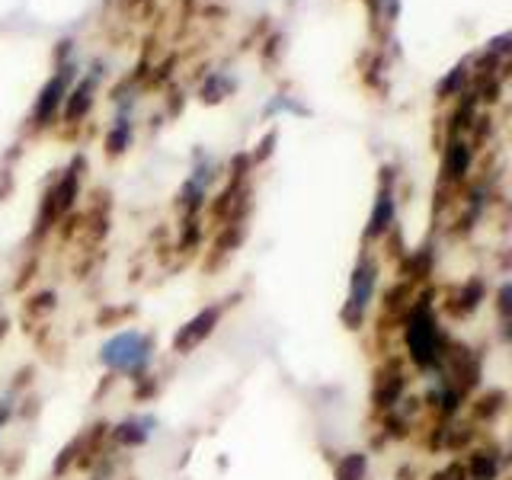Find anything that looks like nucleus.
<instances>
[{
  "mask_svg": "<svg viewBox=\"0 0 512 480\" xmlns=\"http://www.w3.org/2000/svg\"><path fill=\"white\" fill-rule=\"evenodd\" d=\"M404 340L413 365L420 368H436L445 356V333L439 327V317L432 311V304L426 298H416L407 317H404Z\"/></svg>",
  "mask_w": 512,
  "mask_h": 480,
  "instance_id": "1",
  "label": "nucleus"
},
{
  "mask_svg": "<svg viewBox=\"0 0 512 480\" xmlns=\"http://www.w3.org/2000/svg\"><path fill=\"white\" fill-rule=\"evenodd\" d=\"M154 336L144 330H122L100 346V362L116 375L144 378L154 362Z\"/></svg>",
  "mask_w": 512,
  "mask_h": 480,
  "instance_id": "2",
  "label": "nucleus"
},
{
  "mask_svg": "<svg viewBox=\"0 0 512 480\" xmlns=\"http://www.w3.org/2000/svg\"><path fill=\"white\" fill-rule=\"evenodd\" d=\"M378 260L375 256H359L356 266H352V276H349V292H346V304H343V324L349 330H359L362 320L372 308V298H375V288H378Z\"/></svg>",
  "mask_w": 512,
  "mask_h": 480,
  "instance_id": "3",
  "label": "nucleus"
},
{
  "mask_svg": "<svg viewBox=\"0 0 512 480\" xmlns=\"http://www.w3.org/2000/svg\"><path fill=\"white\" fill-rule=\"evenodd\" d=\"M221 314H224V304H208L205 311H199L196 317L183 324L180 330L173 333V349L176 352H192L196 346H202L208 336L215 333V327L221 324Z\"/></svg>",
  "mask_w": 512,
  "mask_h": 480,
  "instance_id": "4",
  "label": "nucleus"
},
{
  "mask_svg": "<svg viewBox=\"0 0 512 480\" xmlns=\"http://www.w3.org/2000/svg\"><path fill=\"white\" fill-rule=\"evenodd\" d=\"M71 77H74V64H64V68H58V74L42 87L39 100H36V125H48L55 119V112L61 109V103L68 100Z\"/></svg>",
  "mask_w": 512,
  "mask_h": 480,
  "instance_id": "5",
  "label": "nucleus"
},
{
  "mask_svg": "<svg viewBox=\"0 0 512 480\" xmlns=\"http://www.w3.org/2000/svg\"><path fill=\"white\" fill-rule=\"evenodd\" d=\"M391 224H394V189H391V176H388V183L381 180V192H378V199H375L372 218H368L365 240L384 237V231H388Z\"/></svg>",
  "mask_w": 512,
  "mask_h": 480,
  "instance_id": "6",
  "label": "nucleus"
},
{
  "mask_svg": "<svg viewBox=\"0 0 512 480\" xmlns=\"http://www.w3.org/2000/svg\"><path fill=\"white\" fill-rule=\"evenodd\" d=\"M157 432V416L151 413H138V416H128V420H122L116 429H112V436H116L119 445H128V448H135V445H144L151 436Z\"/></svg>",
  "mask_w": 512,
  "mask_h": 480,
  "instance_id": "7",
  "label": "nucleus"
},
{
  "mask_svg": "<svg viewBox=\"0 0 512 480\" xmlns=\"http://www.w3.org/2000/svg\"><path fill=\"white\" fill-rule=\"evenodd\" d=\"M96 80H100V68H96V74L84 77L74 90H68V106H64V116H68L71 122L74 119H84L87 109L93 106V90H96Z\"/></svg>",
  "mask_w": 512,
  "mask_h": 480,
  "instance_id": "8",
  "label": "nucleus"
},
{
  "mask_svg": "<svg viewBox=\"0 0 512 480\" xmlns=\"http://www.w3.org/2000/svg\"><path fill=\"white\" fill-rule=\"evenodd\" d=\"M468 167H471L468 141L455 138L452 144H448V154H445V176H448V180H461V176L468 173Z\"/></svg>",
  "mask_w": 512,
  "mask_h": 480,
  "instance_id": "9",
  "label": "nucleus"
},
{
  "mask_svg": "<svg viewBox=\"0 0 512 480\" xmlns=\"http://www.w3.org/2000/svg\"><path fill=\"white\" fill-rule=\"evenodd\" d=\"M496 474H500V455L496 452H477L471 458V468H468L471 480H496Z\"/></svg>",
  "mask_w": 512,
  "mask_h": 480,
  "instance_id": "10",
  "label": "nucleus"
},
{
  "mask_svg": "<svg viewBox=\"0 0 512 480\" xmlns=\"http://www.w3.org/2000/svg\"><path fill=\"white\" fill-rule=\"evenodd\" d=\"M128 141H132V122H128L125 116H119L116 125H112L109 138H106V148H109V154H122L128 148Z\"/></svg>",
  "mask_w": 512,
  "mask_h": 480,
  "instance_id": "11",
  "label": "nucleus"
},
{
  "mask_svg": "<svg viewBox=\"0 0 512 480\" xmlns=\"http://www.w3.org/2000/svg\"><path fill=\"white\" fill-rule=\"evenodd\" d=\"M365 468H368L365 455L352 452V455H346L340 464H336V480H362L365 477Z\"/></svg>",
  "mask_w": 512,
  "mask_h": 480,
  "instance_id": "12",
  "label": "nucleus"
},
{
  "mask_svg": "<svg viewBox=\"0 0 512 480\" xmlns=\"http://www.w3.org/2000/svg\"><path fill=\"white\" fill-rule=\"evenodd\" d=\"M464 77H468V64H458V68H452V74L442 80V96L458 93L464 87Z\"/></svg>",
  "mask_w": 512,
  "mask_h": 480,
  "instance_id": "13",
  "label": "nucleus"
},
{
  "mask_svg": "<svg viewBox=\"0 0 512 480\" xmlns=\"http://www.w3.org/2000/svg\"><path fill=\"white\" fill-rule=\"evenodd\" d=\"M272 112H298V116H301L304 109L298 103H292V96H276V100L266 106V116H272Z\"/></svg>",
  "mask_w": 512,
  "mask_h": 480,
  "instance_id": "14",
  "label": "nucleus"
},
{
  "mask_svg": "<svg viewBox=\"0 0 512 480\" xmlns=\"http://www.w3.org/2000/svg\"><path fill=\"white\" fill-rule=\"evenodd\" d=\"M228 87H231L228 80H218V77H212V84L202 87V100H221V93L228 90Z\"/></svg>",
  "mask_w": 512,
  "mask_h": 480,
  "instance_id": "15",
  "label": "nucleus"
},
{
  "mask_svg": "<svg viewBox=\"0 0 512 480\" xmlns=\"http://www.w3.org/2000/svg\"><path fill=\"white\" fill-rule=\"evenodd\" d=\"M464 477H468V471H461L458 464H452V468H445L442 474H436L432 480H464Z\"/></svg>",
  "mask_w": 512,
  "mask_h": 480,
  "instance_id": "16",
  "label": "nucleus"
},
{
  "mask_svg": "<svg viewBox=\"0 0 512 480\" xmlns=\"http://www.w3.org/2000/svg\"><path fill=\"white\" fill-rule=\"evenodd\" d=\"M10 410H13L10 400H0V432H4V426H7V420H10Z\"/></svg>",
  "mask_w": 512,
  "mask_h": 480,
  "instance_id": "17",
  "label": "nucleus"
}]
</instances>
